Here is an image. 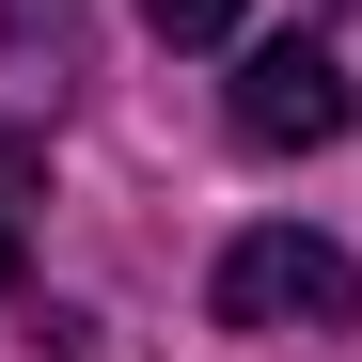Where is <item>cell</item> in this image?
<instances>
[{
	"mask_svg": "<svg viewBox=\"0 0 362 362\" xmlns=\"http://www.w3.org/2000/svg\"><path fill=\"white\" fill-rule=\"evenodd\" d=\"M142 32H158V47H221V32H236V0H142Z\"/></svg>",
	"mask_w": 362,
	"mask_h": 362,
	"instance_id": "obj_4",
	"label": "cell"
},
{
	"mask_svg": "<svg viewBox=\"0 0 362 362\" xmlns=\"http://www.w3.org/2000/svg\"><path fill=\"white\" fill-rule=\"evenodd\" d=\"M236 142H252V158H315V142H346V64H331V47L315 32H284V47H252V64H236Z\"/></svg>",
	"mask_w": 362,
	"mask_h": 362,
	"instance_id": "obj_2",
	"label": "cell"
},
{
	"mask_svg": "<svg viewBox=\"0 0 362 362\" xmlns=\"http://www.w3.org/2000/svg\"><path fill=\"white\" fill-rule=\"evenodd\" d=\"M32 189H47V142L0 110V299H16V268H32Z\"/></svg>",
	"mask_w": 362,
	"mask_h": 362,
	"instance_id": "obj_3",
	"label": "cell"
},
{
	"mask_svg": "<svg viewBox=\"0 0 362 362\" xmlns=\"http://www.w3.org/2000/svg\"><path fill=\"white\" fill-rule=\"evenodd\" d=\"M346 315H362V268L331 252V236L268 221V236L221 252V331H346Z\"/></svg>",
	"mask_w": 362,
	"mask_h": 362,
	"instance_id": "obj_1",
	"label": "cell"
}]
</instances>
